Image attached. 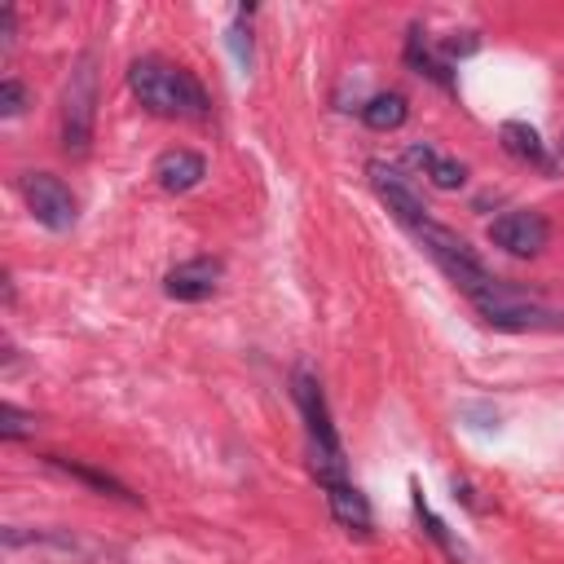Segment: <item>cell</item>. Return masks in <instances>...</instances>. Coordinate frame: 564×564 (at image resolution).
Masks as SVG:
<instances>
[{
	"mask_svg": "<svg viewBox=\"0 0 564 564\" xmlns=\"http://www.w3.org/2000/svg\"><path fill=\"white\" fill-rule=\"evenodd\" d=\"M128 88L137 93V101L150 115H163V119H176V115L181 119H203L207 106H212L207 88L189 70H181L163 57H137L128 66Z\"/></svg>",
	"mask_w": 564,
	"mask_h": 564,
	"instance_id": "6da1fadb",
	"label": "cell"
},
{
	"mask_svg": "<svg viewBox=\"0 0 564 564\" xmlns=\"http://www.w3.org/2000/svg\"><path fill=\"white\" fill-rule=\"evenodd\" d=\"M291 383H295L300 414H304V423H308V445H313V476H317V485L344 480V476H348V471H344V445H339V432H335V423H330V410H326L322 388H317L304 370H295Z\"/></svg>",
	"mask_w": 564,
	"mask_h": 564,
	"instance_id": "7a4b0ae2",
	"label": "cell"
},
{
	"mask_svg": "<svg viewBox=\"0 0 564 564\" xmlns=\"http://www.w3.org/2000/svg\"><path fill=\"white\" fill-rule=\"evenodd\" d=\"M410 234H414V238L427 247V256H432V260H436V264H441V269H445L463 291H467V300H476V295L494 282V278H489V269L476 260V251H471L454 229H445L441 220H432V216H427V220H423V225H414Z\"/></svg>",
	"mask_w": 564,
	"mask_h": 564,
	"instance_id": "3957f363",
	"label": "cell"
},
{
	"mask_svg": "<svg viewBox=\"0 0 564 564\" xmlns=\"http://www.w3.org/2000/svg\"><path fill=\"white\" fill-rule=\"evenodd\" d=\"M93 119H97V62L84 53L66 79L62 97V150L66 154H88L93 141Z\"/></svg>",
	"mask_w": 564,
	"mask_h": 564,
	"instance_id": "277c9868",
	"label": "cell"
},
{
	"mask_svg": "<svg viewBox=\"0 0 564 564\" xmlns=\"http://www.w3.org/2000/svg\"><path fill=\"white\" fill-rule=\"evenodd\" d=\"M22 198H26L31 216H35L44 229L66 234V229L75 225V194L66 189L62 176H53V172H26V176H22Z\"/></svg>",
	"mask_w": 564,
	"mask_h": 564,
	"instance_id": "5b68a950",
	"label": "cell"
},
{
	"mask_svg": "<svg viewBox=\"0 0 564 564\" xmlns=\"http://www.w3.org/2000/svg\"><path fill=\"white\" fill-rule=\"evenodd\" d=\"M546 238H551V225L533 207H511L489 225V242L502 247L507 256H538L546 247Z\"/></svg>",
	"mask_w": 564,
	"mask_h": 564,
	"instance_id": "8992f818",
	"label": "cell"
},
{
	"mask_svg": "<svg viewBox=\"0 0 564 564\" xmlns=\"http://www.w3.org/2000/svg\"><path fill=\"white\" fill-rule=\"evenodd\" d=\"M370 185H375V194L388 203V212L405 225V229H414V225H423L427 220V207H423V198L414 194V185L392 167V163H383V159H370Z\"/></svg>",
	"mask_w": 564,
	"mask_h": 564,
	"instance_id": "52a82bcc",
	"label": "cell"
},
{
	"mask_svg": "<svg viewBox=\"0 0 564 564\" xmlns=\"http://www.w3.org/2000/svg\"><path fill=\"white\" fill-rule=\"evenodd\" d=\"M220 273H225L220 260H212V256H194V260L167 269L163 291H167L172 300H181V304H198V300H212V295H216Z\"/></svg>",
	"mask_w": 564,
	"mask_h": 564,
	"instance_id": "ba28073f",
	"label": "cell"
},
{
	"mask_svg": "<svg viewBox=\"0 0 564 564\" xmlns=\"http://www.w3.org/2000/svg\"><path fill=\"white\" fill-rule=\"evenodd\" d=\"M480 317H485V326H494V330H560V326H564V313L538 304L533 295H529V300H516V304H502V308H494V313H480Z\"/></svg>",
	"mask_w": 564,
	"mask_h": 564,
	"instance_id": "9c48e42d",
	"label": "cell"
},
{
	"mask_svg": "<svg viewBox=\"0 0 564 564\" xmlns=\"http://www.w3.org/2000/svg\"><path fill=\"white\" fill-rule=\"evenodd\" d=\"M203 176H207L203 154H194V150H185V145L163 150V154L154 159V181H159V189H167V194H185V189H194Z\"/></svg>",
	"mask_w": 564,
	"mask_h": 564,
	"instance_id": "30bf717a",
	"label": "cell"
},
{
	"mask_svg": "<svg viewBox=\"0 0 564 564\" xmlns=\"http://www.w3.org/2000/svg\"><path fill=\"white\" fill-rule=\"evenodd\" d=\"M326 489V502H330V516L348 529V533H370V524H375V516H370V502H366V494L344 476V480H326L322 485Z\"/></svg>",
	"mask_w": 564,
	"mask_h": 564,
	"instance_id": "8fae6325",
	"label": "cell"
},
{
	"mask_svg": "<svg viewBox=\"0 0 564 564\" xmlns=\"http://www.w3.org/2000/svg\"><path fill=\"white\" fill-rule=\"evenodd\" d=\"M410 163H419L423 176H427L436 189H458V185L467 181V167H463L458 159L432 150V145H410Z\"/></svg>",
	"mask_w": 564,
	"mask_h": 564,
	"instance_id": "7c38bea8",
	"label": "cell"
},
{
	"mask_svg": "<svg viewBox=\"0 0 564 564\" xmlns=\"http://www.w3.org/2000/svg\"><path fill=\"white\" fill-rule=\"evenodd\" d=\"M498 137H502V150H507L511 159H520V163H546L542 137H538V128H529L524 119H507V123L498 128Z\"/></svg>",
	"mask_w": 564,
	"mask_h": 564,
	"instance_id": "4fadbf2b",
	"label": "cell"
},
{
	"mask_svg": "<svg viewBox=\"0 0 564 564\" xmlns=\"http://www.w3.org/2000/svg\"><path fill=\"white\" fill-rule=\"evenodd\" d=\"M405 115H410V106H405L401 93H379V97H370V101L361 106V119H366V128H375V132H392V128H401Z\"/></svg>",
	"mask_w": 564,
	"mask_h": 564,
	"instance_id": "5bb4252c",
	"label": "cell"
},
{
	"mask_svg": "<svg viewBox=\"0 0 564 564\" xmlns=\"http://www.w3.org/2000/svg\"><path fill=\"white\" fill-rule=\"evenodd\" d=\"M48 463L53 467H62L66 476H75V480H84V485H93V489H101V494H115V498H123V502H137L115 476H106V471H93V467H79V463H70V458H57V454H48Z\"/></svg>",
	"mask_w": 564,
	"mask_h": 564,
	"instance_id": "9a60e30c",
	"label": "cell"
},
{
	"mask_svg": "<svg viewBox=\"0 0 564 564\" xmlns=\"http://www.w3.org/2000/svg\"><path fill=\"white\" fill-rule=\"evenodd\" d=\"M414 511H419V520H423V529H427V533H432V538H436V542L445 546V555H449L454 564H467V555H463V546H458V542L449 538V529H445V524H441V516H436V511H432V507L423 502V494H419V489H414Z\"/></svg>",
	"mask_w": 564,
	"mask_h": 564,
	"instance_id": "2e32d148",
	"label": "cell"
},
{
	"mask_svg": "<svg viewBox=\"0 0 564 564\" xmlns=\"http://www.w3.org/2000/svg\"><path fill=\"white\" fill-rule=\"evenodd\" d=\"M405 57H410V66H419L423 75H432L436 84H449V66H445L441 57H432V53H427V44H423V31H410Z\"/></svg>",
	"mask_w": 564,
	"mask_h": 564,
	"instance_id": "e0dca14e",
	"label": "cell"
},
{
	"mask_svg": "<svg viewBox=\"0 0 564 564\" xmlns=\"http://www.w3.org/2000/svg\"><path fill=\"white\" fill-rule=\"evenodd\" d=\"M35 432V414H22L13 401H4L0 405V436L4 441H22V436H31Z\"/></svg>",
	"mask_w": 564,
	"mask_h": 564,
	"instance_id": "ac0fdd59",
	"label": "cell"
},
{
	"mask_svg": "<svg viewBox=\"0 0 564 564\" xmlns=\"http://www.w3.org/2000/svg\"><path fill=\"white\" fill-rule=\"evenodd\" d=\"M22 106H26V88L18 79H4L0 84V115L13 119V115H22Z\"/></svg>",
	"mask_w": 564,
	"mask_h": 564,
	"instance_id": "d6986e66",
	"label": "cell"
},
{
	"mask_svg": "<svg viewBox=\"0 0 564 564\" xmlns=\"http://www.w3.org/2000/svg\"><path fill=\"white\" fill-rule=\"evenodd\" d=\"M13 26H18V13L4 9V13H0V44H4V53L13 48Z\"/></svg>",
	"mask_w": 564,
	"mask_h": 564,
	"instance_id": "ffe728a7",
	"label": "cell"
}]
</instances>
